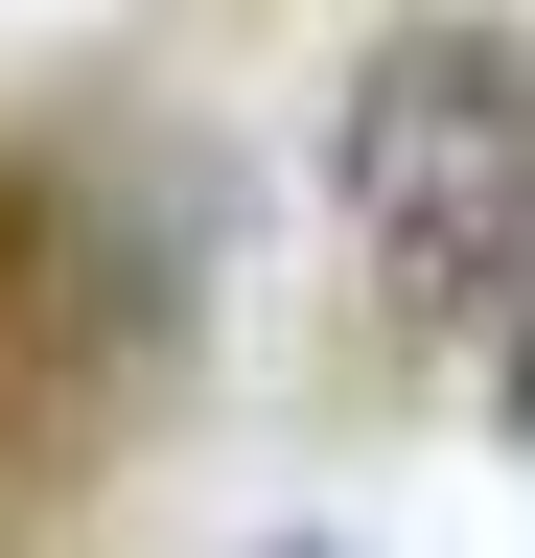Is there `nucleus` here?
I'll return each instance as SVG.
<instances>
[{
  "mask_svg": "<svg viewBox=\"0 0 535 558\" xmlns=\"http://www.w3.org/2000/svg\"><path fill=\"white\" fill-rule=\"evenodd\" d=\"M163 349H186V279L117 209V163L71 117H0V488H71Z\"/></svg>",
  "mask_w": 535,
  "mask_h": 558,
  "instance_id": "2",
  "label": "nucleus"
},
{
  "mask_svg": "<svg viewBox=\"0 0 535 558\" xmlns=\"http://www.w3.org/2000/svg\"><path fill=\"white\" fill-rule=\"evenodd\" d=\"M326 256L396 349H489L535 279V47L512 24H373L326 94Z\"/></svg>",
  "mask_w": 535,
  "mask_h": 558,
  "instance_id": "1",
  "label": "nucleus"
},
{
  "mask_svg": "<svg viewBox=\"0 0 535 558\" xmlns=\"http://www.w3.org/2000/svg\"><path fill=\"white\" fill-rule=\"evenodd\" d=\"M465 373H489V418H512V442H535V279H512V326H489V349H465Z\"/></svg>",
  "mask_w": 535,
  "mask_h": 558,
  "instance_id": "3",
  "label": "nucleus"
},
{
  "mask_svg": "<svg viewBox=\"0 0 535 558\" xmlns=\"http://www.w3.org/2000/svg\"><path fill=\"white\" fill-rule=\"evenodd\" d=\"M280 558H326V535H280Z\"/></svg>",
  "mask_w": 535,
  "mask_h": 558,
  "instance_id": "4",
  "label": "nucleus"
}]
</instances>
